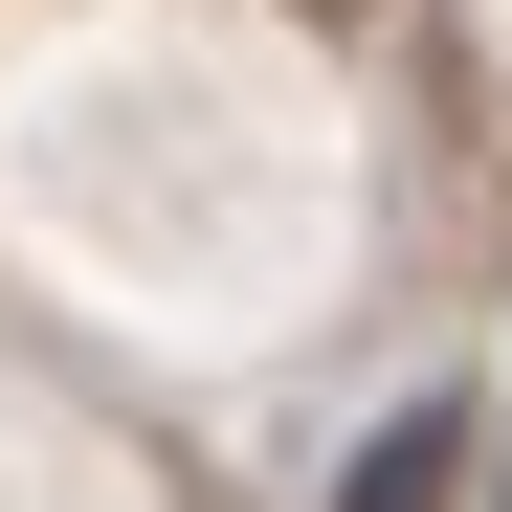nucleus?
<instances>
[{
	"mask_svg": "<svg viewBox=\"0 0 512 512\" xmlns=\"http://www.w3.org/2000/svg\"><path fill=\"white\" fill-rule=\"evenodd\" d=\"M446 490H468V401H401L379 446L334 468V512H446Z\"/></svg>",
	"mask_w": 512,
	"mask_h": 512,
	"instance_id": "f257e3e1",
	"label": "nucleus"
}]
</instances>
